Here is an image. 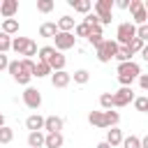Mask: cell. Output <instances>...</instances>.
Masks as SVG:
<instances>
[{
  "label": "cell",
  "mask_w": 148,
  "mask_h": 148,
  "mask_svg": "<svg viewBox=\"0 0 148 148\" xmlns=\"http://www.w3.org/2000/svg\"><path fill=\"white\" fill-rule=\"evenodd\" d=\"M141 76V67L130 60V62H118V81L123 88H132V81H136Z\"/></svg>",
  "instance_id": "6da1fadb"
},
{
  "label": "cell",
  "mask_w": 148,
  "mask_h": 148,
  "mask_svg": "<svg viewBox=\"0 0 148 148\" xmlns=\"http://www.w3.org/2000/svg\"><path fill=\"white\" fill-rule=\"evenodd\" d=\"M134 37H136V25H134V21H123V23L118 25V30H116V42H118L120 46H130Z\"/></svg>",
  "instance_id": "7a4b0ae2"
},
{
  "label": "cell",
  "mask_w": 148,
  "mask_h": 148,
  "mask_svg": "<svg viewBox=\"0 0 148 148\" xmlns=\"http://www.w3.org/2000/svg\"><path fill=\"white\" fill-rule=\"evenodd\" d=\"M118 46H120V44H118L116 39H104L102 46L95 49L97 60H99V62H111V58H116V53H118Z\"/></svg>",
  "instance_id": "3957f363"
},
{
  "label": "cell",
  "mask_w": 148,
  "mask_h": 148,
  "mask_svg": "<svg viewBox=\"0 0 148 148\" xmlns=\"http://www.w3.org/2000/svg\"><path fill=\"white\" fill-rule=\"evenodd\" d=\"M113 7H116L113 0H97V2L92 5V9H95V14L99 16V23H102V25L111 23V9H113Z\"/></svg>",
  "instance_id": "277c9868"
},
{
  "label": "cell",
  "mask_w": 148,
  "mask_h": 148,
  "mask_svg": "<svg viewBox=\"0 0 148 148\" xmlns=\"http://www.w3.org/2000/svg\"><path fill=\"white\" fill-rule=\"evenodd\" d=\"M130 12H132V18H134V25L148 23V12H146V5L141 0H130Z\"/></svg>",
  "instance_id": "5b68a950"
},
{
  "label": "cell",
  "mask_w": 148,
  "mask_h": 148,
  "mask_svg": "<svg viewBox=\"0 0 148 148\" xmlns=\"http://www.w3.org/2000/svg\"><path fill=\"white\" fill-rule=\"evenodd\" d=\"M56 51H69V49H74V44H76V35L74 32H58L56 37Z\"/></svg>",
  "instance_id": "8992f818"
},
{
  "label": "cell",
  "mask_w": 148,
  "mask_h": 148,
  "mask_svg": "<svg viewBox=\"0 0 148 148\" xmlns=\"http://www.w3.org/2000/svg\"><path fill=\"white\" fill-rule=\"evenodd\" d=\"M23 104L28 106V109H32V111H37L39 106H42V92L37 90V88H25L23 90Z\"/></svg>",
  "instance_id": "52a82bcc"
},
{
  "label": "cell",
  "mask_w": 148,
  "mask_h": 148,
  "mask_svg": "<svg viewBox=\"0 0 148 148\" xmlns=\"http://www.w3.org/2000/svg\"><path fill=\"white\" fill-rule=\"evenodd\" d=\"M130 102H134V90L132 88H120L113 92V106H127Z\"/></svg>",
  "instance_id": "ba28073f"
},
{
  "label": "cell",
  "mask_w": 148,
  "mask_h": 148,
  "mask_svg": "<svg viewBox=\"0 0 148 148\" xmlns=\"http://www.w3.org/2000/svg\"><path fill=\"white\" fill-rule=\"evenodd\" d=\"M69 81H72V74H69L67 69H62V72H53V74H51V83H53V88H67Z\"/></svg>",
  "instance_id": "9c48e42d"
},
{
  "label": "cell",
  "mask_w": 148,
  "mask_h": 148,
  "mask_svg": "<svg viewBox=\"0 0 148 148\" xmlns=\"http://www.w3.org/2000/svg\"><path fill=\"white\" fill-rule=\"evenodd\" d=\"M44 123H46V118H42L39 113H32L25 118V127L30 132H44Z\"/></svg>",
  "instance_id": "30bf717a"
},
{
  "label": "cell",
  "mask_w": 148,
  "mask_h": 148,
  "mask_svg": "<svg viewBox=\"0 0 148 148\" xmlns=\"http://www.w3.org/2000/svg\"><path fill=\"white\" fill-rule=\"evenodd\" d=\"M62 118L60 116H46V123H44V130H46V134H58L60 130H62Z\"/></svg>",
  "instance_id": "8fae6325"
},
{
  "label": "cell",
  "mask_w": 148,
  "mask_h": 148,
  "mask_svg": "<svg viewBox=\"0 0 148 148\" xmlns=\"http://www.w3.org/2000/svg\"><path fill=\"white\" fill-rule=\"evenodd\" d=\"M18 12V0H2V7H0V14L5 18H14V14Z\"/></svg>",
  "instance_id": "7c38bea8"
},
{
  "label": "cell",
  "mask_w": 148,
  "mask_h": 148,
  "mask_svg": "<svg viewBox=\"0 0 148 148\" xmlns=\"http://www.w3.org/2000/svg\"><path fill=\"white\" fill-rule=\"evenodd\" d=\"M123 132L118 130V127H111V130H106V143L111 146V148H116V146H123Z\"/></svg>",
  "instance_id": "4fadbf2b"
},
{
  "label": "cell",
  "mask_w": 148,
  "mask_h": 148,
  "mask_svg": "<svg viewBox=\"0 0 148 148\" xmlns=\"http://www.w3.org/2000/svg\"><path fill=\"white\" fill-rule=\"evenodd\" d=\"M67 5L74 7V12H81V14H90V9H92L90 0H67Z\"/></svg>",
  "instance_id": "5bb4252c"
},
{
  "label": "cell",
  "mask_w": 148,
  "mask_h": 148,
  "mask_svg": "<svg viewBox=\"0 0 148 148\" xmlns=\"http://www.w3.org/2000/svg\"><path fill=\"white\" fill-rule=\"evenodd\" d=\"M51 74H53V69H51V65H49V62H42V60H37V62H35V72H32V76L44 79V76H51Z\"/></svg>",
  "instance_id": "9a60e30c"
},
{
  "label": "cell",
  "mask_w": 148,
  "mask_h": 148,
  "mask_svg": "<svg viewBox=\"0 0 148 148\" xmlns=\"http://www.w3.org/2000/svg\"><path fill=\"white\" fill-rule=\"evenodd\" d=\"M88 123L99 127V130H106V120H104V111H90L88 113Z\"/></svg>",
  "instance_id": "2e32d148"
},
{
  "label": "cell",
  "mask_w": 148,
  "mask_h": 148,
  "mask_svg": "<svg viewBox=\"0 0 148 148\" xmlns=\"http://www.w3.org/2000/svg\"><path fill=\"white\" fill-rule=\"evenodd\" d=\"M46 141V134L44 132H30L28 134V148H42Z\"/></svg>",
  "instance_id": "e0dca14e"
},
{
  "label": "cell",
  "mask_w": 148,
  "mask_h": 148,
  "mask_svg": "<svg viewBox=\"0 0 148 148\" xmlns=\"http://www.w3.org/2000/svg\"><path fill=\"white\" fill-rule=\"evenodd\" d=\"M56 35H58V23L46 21L39 25V37H56Z\"/></svg>",
  "instance_id": "ac0fdd59"
},
{
  "label": "cell",
  "mask_w": 148,
  "mask_h": 148,
  "mask_svg": "<svg viewBox=\"0 0 148 148\" xmlns=\"http://www.w3.org/2000/svg\"><path fill=\"white\" fill-rule=\"evenodd\" d=\"M65 139H62V132L58 134H46V141H44V148H62Z\"/></svg>",
  "instance_id": "d6986e66"
},
{
  "label": "cell",
  "mask_w": 148,
  "mask_h": 148,
  "mask_svg": "<svg viewBox=\"0 0 148 148\" xmlns=\"http://www.w3.org/2000/svg\"><path fill=\"white\" fill-rule=\"evenodd\" d=\"M74 28H76V25H74V18H72V16L65 14V16L58 18V32H72Z\"/></svg>",
  "instance_id": "ffe728a7"
},
{
  "label": "cell",
  "mask_w": 148,
  "mask_h": 148,
  "mask_svg": "<svg viewBox=\"0 0 148 148\" xmlns=\"http://www.w3.org/2000/svg\"><path fill=\"white\" fill-rule=\"evenodd\" d=\"M28 42H30L28 37H14V39H12V49H14L18 56H23L25 49H28Z\"/></svg>",
  "instance_id": "44dd1931"
},
{
  "label": "cell",
  "mask_w": 148,
  "mask_h": 148,
  "mask_svg": "<svg viewBox=\"0 0 148 148\" xmlns=\"http://www.w3.org/2000/svg\"><path fill=\"white\" fill-rule=\"evenodd\" d=\"M65 62H67V60H65V56H62L60 51L49 60V65H51V69H53V72H62V69H65Z\"/></svg>",
  "instance_id": "7402d4cb"
},
{
  "label": "cell",
  "mask_w": 148,
  "mask_h": 148,
  "mask_svg": "<svg viewBox=\"0 0 148 148\" xmlns=\"http://www.w3.org/2000/svg\"><path fill=\"white\" fill-rule=\"evenodd\" d=\"M2 32H7L9 37H12L14 32H18V21H16V18H5V21H2Z\"/></svg>",
  "instance_id": "603a6c76"
},
{
  "label": "cell",
  "mask_w": 148,
  "mask_h": 148,
  "mask_svg": "<svg viewBox=\"0 0 148 148\" xmlns=\"http://www.w3.org/2000/svg\"><path fill=\"white\" fill-rule=\"evenodd\" d=\"M58 51H56V46H42L39 49V56H37V60H42V62H49L53 56H56Z\"/></svg>",
  "instance_id": "cb8c5ba5"
},
{
  "label": "cell",
  "mask_w": 148,
  "mask_h": 148,
  "mask_svg": "<svg viewBox=\"0 0 148 148\" xmlns=\"http://www.w3.org/2000/svg\"><path fill=\"white\" fill-rule=\"evenodd\" d=\"M99 106H102V111H111L113 109V92H102L99 95Z\"/></svg>",
  "instance_id": "d4e9b609"
},
{
  "label": "cell",
  "mask_w": 148,
  "mask_h": 148,
  "mask_svg": "<svg viewBox=\"0 0 148 148\" xmlns=\"http://www.w3.org/2000/svg\"><path fill=\"white\" fill-rule=\"evenodd\" d=\"M132 51H130V46H118V53H116V60L118 62H130L132 60Z\"/></svg>",
  "instance_id": "484cf974"
},
{
  "label": "cell",
  "mask_w": 148,
  "mask_h": 148,
  "mask_svg": "<svg viewBox=\"0 0 148 148\" xmlns=\"http://www.w3.org/2000/svg\"><path fill=\"white\" fill-rule=\"evenodd\" d=\"M72 79H74V83H81V86H83V83L90 81V72H88V69H76V72L72 74Z\"/></svg>",
  "instance_id": "4316f807"
},
{
  "label": "cell",
  "mask_w": 148,
  "mask_h": 148,
  "mask_svg": "<svg viewBox=\"0 0 148 148\" xmlns=\"http://www.w3.org/2000/svg\"><path fill=\"white\" fill-rule=\"evenodd\" d=\"M104 120H106V127H116L118 125V120H120V116H118V111H104Z\"/></svg>",
  "instance_id": "83f0119b"
},
{
  "label": "cell",
  "mask_w": 148,
  "mask_h": 148,
  "mask_svg": "<svg viewBox=\"0 0 148 148\" xmlns=\"http://www.w3.org/2000/svg\"><path fill=\"white\" fill-rule=\"evenodd\" d=\"M12 139H14V130L12 127H0V143H12Z\"/></svg>",
  "instance_id": "f1b7e54d"
},
{
  "label": "cell",
  "mask_w": 148,
  "mask_h": 148,
  "mask_svg": "<svg viewBox=\"0 0 148 148\" xmlns=\"http://www.w3.org/2000/svg\"><path fill=\"white\" fill-rule=\"evenodd\" d=\"M123 148H141V139L134 136V134H130V136L123 139Z\"/></svg>",
  "instance_id": "f546056e"
},
{
  "label": "cell",
  "mask_w": 148,
  "mask_h": 148,
  "mask_svg": "<svg viewBox=\"0 0 148 148\" xmlns=\"http://www.w3.org/2000/svg\"><path fill=\"white\" fill-rule=\"evenodd\" d=\"M12 39L14 37H9L7 32H0V53H7L12 49Z\"/></svg>",
  "instance_id": "4dcf8cb0"
},
{
  "label": "cell",
  "mask_w": 148,
  "mask_h": 148,
  "mask_svg": "<svg viewBox=\"0 0 148 148\" xmlns=\"http://www.w3.org/2000/svg\"><path fill=\"white\" fill-rule=\"evenodd\" d=\"M53 7H56L53 0H37V12H42V14H49Z\"/></svg>",
  "instance_id": "1f68e13d"
},
{
  "label": "cell",
  "mask_w": 148,
  "mask_h": 148,
  "mask_svg": "<svg viewBox=\"0 0 148 148\" xmlns=\"http://www.w3.org/2000/svg\"><path fill=\"white\" fill-rule=\"evenodd\" d=\"M74 35H76V37H86V39H88V37H90V25L81 21V23L74 28Z\"/></svg>",
  "instance_id": "d6a6232c"
},
{
  "label": "cell",
  "mask_w": 148,
  "mask_h": 148,
  "mask_svg": "<svg viewBox=\"0 0 148 148\" xmlns=\"http://www.w3.org/2000/svg\"><path fill=\"white\" fill-rule=\"evenodd\" d=\"M30 79H32V74H30V72H25V69H23L18 76H14V81H16V83H21V86H25V88H28Z\"/></svg>",
  "instance_id": "836d02e7"
},
{
  "label": "cell",
  "mask_w": 148,
  "mask_h": 148,
  "mask_svg": "<svg viewBox=\"0 0 148 148\" xmlns=\"http://www.w3.org/2000/svg\"><path fill=\"white\" fill-rule=\"evenodd\" d=\"M134 106H136V111L146 113L148 111V97H134Z\"/></svg>",
  "instance_id": "e575fe53"
},
{
  "label": "cell",
  "mask_w": 148,
  "mask_h": 148,
  "mask_svg": "<svg viewBox=\"0 0 148 148\" xmlns=\"http://www.w3.org/2000/svg\"><path fill=\"white\" fill-rule=\"evenodd\" d=\"M143 46H146V42H141L139 37H134V39H132V44H130V51H132V53H141V51H143Z\"/></svg>",
  "instance_id": "d590c367"
},
{
  "label": "cell",
  "mask_w": 148,
  "mask_h": 148,
  "mask_svg": "<svg viewBox=\"0 0 148 148\" xmlns=\"http://www.w3.org/2000/svg\"><path fill=\"white\" fill-rule=\"evenodd\" d=\"M7 69H9L12 79H14V76H18V74L23 72V67H21V60H14V62H9V67H7Z\"/></svg>",
  "instance_id": "8d00e7d4"
},
{
  "label": "cell",
  "mask_w": 148,
  "mask_h": 148,
  "mask_svg": "<svg viewBox=\"0 0 148 148\" xmlns=\"http://www.w3.org/2000/svg\"><path fill=\"white\" fill-rule=\"evenodd\" d=\"M37 53H39V49H37V44H35V42L30 39V42H28V49H25V53H23V56L32 60V56H37Z\"/></svg>",
  "instance_id": "74e56055"
},
{
  "label": "cell",
  "mask_w": 148,
  "mask_h": 148,
  "mask_svg": "<svg viewBox=\"0 0 148 148\" xmlns=\"http://www.w3.org/2000/svg\"><path fill=\"white\" fill-rule=\"evenodd\" d=\"M136 37H139L141 42H148V23H143V25H136Z\"/></svg>",
  "instance_id": "f35d334b"
},
{
  "label": "cell",
  "mask_w": 148,
  "mask_h": 148,
  "mask_svg": "<svg viewBox=\"0 0 148 148\" xmlns=\"http://www.w3.org/2000/svg\"><path fill=\"white\" fill-rule=\"evenodd\" d=\"M83 23H88L90 28H92V25H99V16H97L95 12H92V14H86V16H83Z\"/></svg>",
  "instance_id": "ab89813d"
},
{
  "label": "cell",
  "mask_w": 148,
  "mask_h": 148,
  "mask_svg": "<svg viewBox=\"0 0 148 148\" xmlns=\"http://www.w3.org/2000/svg\"><path fill=\"white\" fill-rule=\"evenodd\" d=\"M21 67L25 69V72H35V60H30V58H21Z\"/></svg>",
  "instance_id": "60d3db41"
},
{
  "label": "cell",
  "mask_w": 148,
  "mask_h": 148,
  "mask_svg": "<svg viewBox=\"0 0 148 148\" xmlns=\"http://www.w3.org/2000/svg\"><path fill=\"white\" fill-rule=\"evenodd\" d=\"M88 42H90V44H92L95 49H99L104 39H102V35H92V32H90V37H88Z\"/></svg>",
  "instance_id": "b9f144b4"
},
{
  "label": "cell",
  "mask_w": 148,
  "mask_h": 148,
  "mask_svg": "<svg viewBox=\"0 0 148 148\" xmlns=\"http://www.w3.org/2000/svg\"><path fill=\"white\" fill-rule=\"evenodd\" d=\"M139 86H141L143 90H148V74H141V76H139Z\"/></svg>",
  "instance_id": "7bdbcfd3"
},
{
  "label": "cell",
  "mask_w": 148,
  "mask_h": 148,
  "mask_svg": "<svg viewBox=\"0 0 148 148\" xmlns=\"http://www.w3.org/2000/svg\"><path fill=\"white\" fill-rule=\"evenodd\" d=\"M116 7L118 9H130V0H116Z\"/></svg>",
  "instance_id": "ee69618b"
},
{
  "label": "cell",
  "mask_w": 148,
  "mask_h": 148,
  "mask_svg": "<svg viewBox=\"0 0 148 148\" xmlns=\"http://www.w3.org/2000/svg\"><path fill=\"white\" fill-rule=\"evenodd\" d=\"M7 67H9V60L5 53H0V69H7Z\"/></svg>",
  "instance_id": "f6af8a7d"
},
{
  "label": "cell",
  "mask_w": 148,
  "mask_h": 148,
  "mask_svg": "<svg viewBox=\"0 0 148 148\" xmlns=\"http://www.w3.org/2000/svg\"><path fill=\"white\" fill-rule=\"evenodd\" d=\"M141 56H143V60H146V62H148V44H146V46H143V51H141Z\"/></svg>",
  "instance_id": "bcb514c9"
},
{
  "label": "cell",
  "mask_w": 148,
  "mask_h": 148,
  "mask_svg": "<svg viewBox=\"0 0 148 148\" xmlns=\"http://www.w3.org/2000/svg\"><path fill=\"white\" fill-rule=\"evenodd\" d=\"M95 148H111V146H109V143H106V141H99V143H97V146H95Z\"/></svg>",
  "instance_id": "7dc6e473"
},
{
  "label": "cell",
  "mask_w": 148,
  "mask_h": 148,
  "mask_svg": "<svg viewBox=\"0 0 148 148\" xmlns=\"http://www.w3.org/2000/svg\"><path fill=\"white\" fill-rule=\"evenodd\" d=\"M141 148H148V134H146V136L141 139Z\"/></svg>",
  "instance_id": "c3c4849f"
},
{
  "label": "cell",
  "mask_w": 148,
  "mask_h": 148,
  "mask_svg": "<svg viewBox=\"0 0 148 148\" xmlns=\"http://www.w3.org/2000/svg\"><path fill=\"white\" fill-rule=\"evenodd\" d=\"M0 127H5V116L0 113Z\"/></svg>",
  "instance_id": "681fc988"
},
{
  "label": "cell",
  "mask_w": 148,
  "mask_h": 148,
  "mask_svg": "<svg viewBox=\"0 0 148 148\" xmlns=\"http://www.w3.org/2000/svg\"><path fill=\"white\" fill-rule=\"evenodd\" d=\"M143 5H146V12H148V2H143Z\"/></svg>",
  "instance_id": "f907efd6"
},
{
  "label": "cell",
  "mask_w": 148,
  "mask_h": 148,
  "mask_svg": "<svg viewBox=\"0 0 148 148\" xmlns=\"http://www.w3.org/2000/svg\"><path fill=\"white\" fill-rule=\"evenodd\" d=\"M0 7H2V0H0Z\"/></svg>",
  "instance_id": "816d5d0a"
},
{
  "label": "cell",
  "mask_w": 148,
  "mask_h": 148,
  "mask_svg": "<svg viewBox=\"0 0 148 148\" xmlns=\"http://www.w3.org/2000/svg\"><path fill=\"white\" fill-rule=\"evenodd\" d=\"M146 113H148V111H146Z\"/></svg>",
  "instance_id": "f5cc1de1"
}]
</instances>
